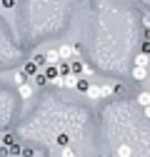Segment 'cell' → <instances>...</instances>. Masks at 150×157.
<instances>
[{
	"instance_id": "cell-1",
	"label": "cell",
	"mask_w": 150,
	"mask_h": 157,
	"mask_svg": "<svg viewBox=\"0 0 150 157\" xmlns=\"http://www.w3.org/2000/svg\"><path fill=\"white\" fill-rule=\"evenodd\" d=\"M78 80H80L78 75H60V77H55V80H53V85L55 87H75Z\"/></svg>"
},
{
	"instance_id": "cell-2",
	"label": "cell",
	"mask_w": 150,
	"mask_h": 157,
	"mask_svg": "<svg viewBox=\"0 0 150 157\" xmlns=\"http://www.w3.org/2000/svg\"><path fill=\"white\" fill-rule=\"evenodd\" d=\"M58 52H60L63 60H70V57H73V55H78L80 50L75 48V45H60V48H58Z\"/></svg>"
},
{
	"instance_id": "cell-3",
	"label": "cell",
	"mask_w": 150,
	"mask_h": 157,
	"mask_svg": "<svg viewBox=\"0 0 150 157\" xmlns=\"http://www.w3.org/2000/svg\"><path fill=\"white\" fill-rule=\"evenodd\" d=\"M70 70H73V75H78V77H83V72H85V75L90 72V67L83 65L80 60H73V63H70Z\"/></svg>"
},
{
	"instance_id": "cell-4",
	"label": "cell",
	"mask_w": 150,
	"mask_h": 157,
	"mask_svg": "<svg viewBox=\"0 0 150 157\" xmlns=\"http://www.w3.org/2000/svg\"><path fill=\"white\" fill-rule=\"evenodd\" d=\"M45 60H48V65H60L63 57H60L58 50H48V52H45Z\"/></svg>"
},
{
	"instance_id": "cell-5",
	"label": "cell",
	"mask_w": 150,
	"mask_h": 157,
	"mask_svg": "<svg viewBox=\"0 0 150 157\" xmlns=\"http://www.w3.org/2000/svg\"><path fill=\"white\" fill-rule=\"evenodd\" d=\"M88 97H90V100H100V97H105V95H103V85H90Z\"/></svg>"
},
{
	"instance_id": "cell-6",
	"label": "cell",
	"mask_w": 150,
	"mask_h": 157,
	"mask_svg": "<svg viewBox=\"0 0 150 157\" xmlns=\"http://www.w3.org/2000/svg\"><path fill=\"white\" fill-rule=\"evenodd\" d=\"M18 92H20V97H25V100H28V97H33V95H35V87H33V85H25V82H23L20 87H18Z\"/></svg>"
},
{
	"instance_id": "cell-7",
	"label": "cell",
	"mask_w": 150,
	"mask_h": 157,
	"mask_svg": "<svg viewBox=\"0 0 150 157\" xmlns=\"http://www.w3.org/2000/svg\"><path fill=\"white\" fill-rule=\"evenodd\" d=\"M20 72H23L25 77H33V75H38V65H35V63L30 60V63H25V67H23Z\"/></svg>"
},
{
	"instance_id": "cell-8",
	"label": "cell",
	"mask_w": 150,
	"mask_h": 157,
	"mask_svg": "<svg viewBox=\"0 0 150 157\" xmlns=\"http://www.w3.org/2000/svg\"><path fill=\"white\" fill-rule=\"evenodd\" d=\"M148 65H150V55L138 52V57H135V67H148Z\"/></svg>"
},
{
	"instance_id": "cell-9",
	"label": "cell",
	"mask_w": 150,
	"mask_h": 157,
	"mask_svg": "<svg viewBox=\"0 0 150 157\" xmlns=\"http://www.w3.org/2000/svg\"><path fill=\"white\" fill-rule=\"evenodd\" d=\"M145 77H150L148 67H133V80H145Z\"/></svg>"
},
{
	"instance_id": "cell-10",
	"label": "cell",
	"mask_w": 150,
	"mask_h": 157,
	"mask_svg": "<svg viewBox=\"0 0 150 157\" xmlns=\"http://www.w3.org/2000/svg\"><path fill=\"white\" fill-rule=\"evenodd\" d=\"M138 105H143V110H145V107H150V90H145V92H140V95H138Z\"/></svg>"
},
{
	"instance_id": "cell-11",
	"label": "cell",
	"mask_w": 150,
	"mask_h": 157,
	"mask_svg": "<svg viewBox=\"0 0 150 157\" xmlns=\"http://www.w3.org/2000/svg\"><path fill=\"white\" fill-rule=\"evenodd\" d=\"M48 82H50V80H48V77H45V72H43V70H40V72L35 75V87H45Z\"/></svg>"
},
{
	"instance_id": "cell-12",
	"label": "cell",
	"mask_w": 150,
	"mask_h": 157,
	"mask_svg": "<svg viewBox=\"0 0 150 157\" xmlns=\"http://www.w3.org/2000/svg\"><path fill=\"white\" fill-rule=\"evenodd\" d=\"M75 90H78V92H85V95H88V90H90V82L85 80V77H80V80H78V85H75Z\"/></svg>"
},
{
	"instance_id": "cell-13",
	"label": "cell",
	"mask_w": 150,
	"mask_h": 157,
	"mask_svg": "<svg viewBox=\"0 0 150 157\" xmlns=\"http://www.w3.org/2000/svg\"><path fill=\"white\" fill-rule=\"evenodd\" d=\"M58 70H60V75H73V70H70V63H60V65H58Z\"/></svg>"
},
{
	"instance_id": "cell-14",
	"label": "cell",
	"mask_w": 150,
	"mask_h": 157,
	"mask_svg": "<svg viewBox=\"0 0 150 157\" xmlns=\"http://www.w3.org/2000/svg\"><path fill=\"white\" fill-rule=\"evenodd\" d=\"M60 157H75V150H73V147H68V145H65V147H63V150H60Z\"/></svg>"
},
{
	"instance_id": "cell-15",
	"label": "cell",
	"mask_w": 150,
	"mask_h": 157,
	"mask_svg": "<svg viewBox=\"0 0 150 157\" xmlns=\"http://www.w3.org/2000/svg\"><path fill=\"white\" fill-rule=\"evenodd\" d=\"M33 63H35L38 67H43V65H45L48 60H45V55H35V57H33Z\"/></svg>"
},
{
	"instance_id": "cell-16",
	"label": "cell",
	"mask_w": 150,
	"mask_h": 157,
	"mask_svg": "<svg viewBox=\"0 0 150 157\" xmlns=\"http://www.w3.org/2000/svg\"><path fill=\"white\" fill-rule=\"evenodd\" d=\"M0 5H3L5 10H13L15 8V0H0Z\"/></svg>"
},
{
	"instance_id": "cell-17",
	"label": "cell",
	"mask_w": 150,
	"mask_h": 157,
	"mask_svg": "<svg viewBox=\"0 0 150 157\" xmlns=\"http://www.w3.org/2000/svg\"><path fill=\"white\" fill-rule=\"evenodd\" d=\"M118 155H120V157H130V147H128V145L118 147Z\"/></svg>"
},
{
	"instance_id": "cell-18",
	"label": "cell",
	"mask_w": 150,
	"mask_h": 157,
	"mask_svg": "<svg viewBox=\"0 0 150 157\" xmlns=\"http://www.w3.org/2000/svg\"><path fill=\"white\" fill-rule=\"evenodd\" d=\"M140 52H145V55H150V40H143V48H140Z\"/></svg>"
},
{
	"instance_id": "cell-19",
	"label": "cell",
	"mask_w": 150,
	"mask_h": 157,
	"mask_svg": "<svg viewBox=\"0 0 150 157\" xmlns=\"http://www.w3.org/2000/svg\"><path fill=\"white\" fill-rule=\"evenodd\" d=\"M143 25H145V28H150V15H145V17H143Z\"/></svg>"
},
{
	"instance_id": "cell-20",
	"label": "cell",
	"mask_w": 150,
	"mask_h": 157,
	"mask_svg": "<svg viewBox=\"0 0 150 157\" xmlns=\"http://www.w3.org/2000/svg\"><path fill=\"white\" fill-rule=\"evenodd\" d=\"M145 115H148V117H150V107H145Z\"/></svg>"
}]
</instances>
